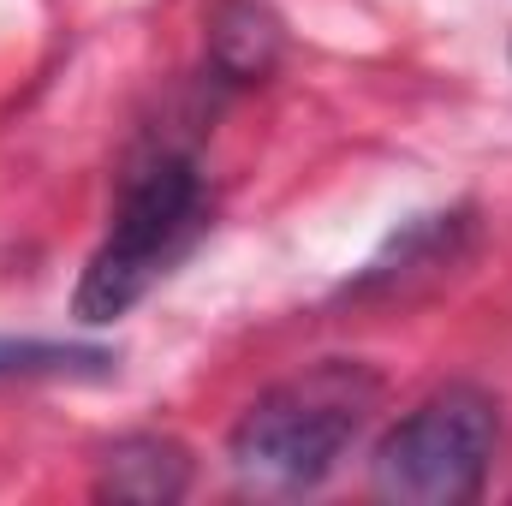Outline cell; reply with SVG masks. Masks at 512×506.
Returning a JSON list of instances; mask_svg holds the SVG:
<instances>
[{"label":"cell","instance_id":"cell-1","mask_svg":"<svg viewBox=\"0 0 512 506\" xmlns=\"http://www.w3.org/2000/svg\"><path fill=\"white\" fill-rule=\"evenodd\" d=\"M382 376L358 358H322L298 376L256 393L227 435V465L251 495H304L316 489L376 423Z\"/></svg>","mask_w":512,"mask_h":506},{"label":"cell","instance_id":"cell-2","mask_svg":"<svg viewBox=\"0 0 512 506\" xmlns=\"http://www.w3.org/2000/svg\"><path fill=\"white\" fill-rule=\"evenodd\" d=\"M209 227V185L197 155L185 149H149L137 155L120 179V203L108 221V239L84 262V280L72 292V316L78 322H114L131 304L197 245V233Z\"/></svg>","mask_w":512,"mask_h":506},{"label":"cell","instance_id":"cell-3","mask_svg":"<svg viewBox=\"0 0 512 506\" xmlns=\"http://www.w3.org/2000/svg\"><path fill=\"white\" fill-rule=\"evenodd\" d=\"M495 447L501 405L471 381L435 387L382 435L370 459V489L399 506H465L483 495Z\"/></svg>","mask_w":512,"mask_h":506},{"label":"cell","instance_id":"cell-4","mask_svg":"<svg viewBox=\"0 0 512 506\" xmlns=\"http://www.w3.org/2000/svg\"><path fill=\"white\" fill-rule=\"evenodd\" d=\"M191 489V459L179 441H161V435H131L120 441L108 459H102V477H96V495H114V501H179Z\"/></svg>","mask_w":512,"mask_h":506},{"label":"cell","instance_id":"cell-5","mask_svg":"<svg viewBox=\"0 0 512 506\" xmlns=\"http://www.w3.org/2000/svg\"><path fill=\"white\" fill-rule=\"evenodd\" d=\"M274 54H280V24H274L256 0H227V6L215 12L209 60H215L221 78L251 84V78H262V72L274 66Z\"/></svg>","mask_w":512,"mask_h":506},{"label":"cell","instance_id":"cell-6","mask_svg":"<svg viewBox=\"0 0 512 506\" xmlns=\"http://www.w3.org/2000/svg\"><path fill=\"white\" fill-rule=\"evenodd\" d=\"M78 364H108V352L96 346H54V340H0V376H54V370H78Z\"/></svg>","mask_w":512,"mask_h":506}]
</instances>
